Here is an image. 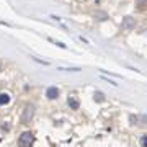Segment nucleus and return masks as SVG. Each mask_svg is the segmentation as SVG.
<instances>
[{"label":"nucleus","instance_id":"nucleus-9","mask_svg":"<svg viewBox=\"0 0 147 147\" xmlns=\"http://www.w3.org/2000/svg\"><path fill=\"white\" fill-rule=\"evenodd\" d=\"M147 8V0H137V10H146Z\"/></svg>","mask_w":147,"mask_h":147},{"label":"nucleus","instance_id":"nucleus-8","mask_svg":"<svg viewBox=\"0 0 147 147\" xmlns=\"http://www.w3.org/2000/svg\"><path fill=\"white\" fill-rule=\"evenodd\" d=\"M93 98H95V101H98V103H101V101H105V95L101 93V92H95Z\"/></svg>","mask_w":147,"mask_h":147},{"label":"nucleus","instance_id":"nucleus-13","mask_svg":"<svg viewBox=\"0 0 147 147\" xmlns=\"http://www.w3.org/2000/svg\"><path fill=\"white\" fill-rule=\"evenodd\" d=\"M101 79H103V80H108V82H110L111 85H115V87H116V85H118V84H116V82H115V80H110V79H106V77H101Z\"/></svg>","mask_w":147,"mask_h":147},{"label":"nucleus","instance_id":"nucleus-7","mask_svg":"<svg viewBox=\"0 0 147 147\" xmlns=\"http://www.w3.org/2000/svg\"><path fill=\"white\" fill-rule=\"evenodd\" d=\"M57 70H61V72H80L82 69L80 67H59Z\"/></svg>","mask_w":147,"mask_h":147},{"label":"nucleus","instance_id":"nucleus-6","mask_svg":"<svg viewBox=\"0 0 147 147\" xmlns=\"http://www.w3.org/2000/svg\"><path fill=\"white\" fill-rule=\"evenodd\" d=\"M10 95L8 93H5V92H3V93H0V106H3V105H8V103H10Z\"/></svg>","mask_w":147,"mask_h":147},{"label":"nucleus","instance_id":"nucleus-12","mask_svg":"<svg viewBox=\"0 0 147 147\" xmlns=\"http://www.w3.org/2000/svg\"><path fill=\"white\" fill-rule=\"evenodd\" d=\"M95 16H100L98 20H106V15H105V13H96Z\"/></svg>","mask_w":147,"mask_h":147},{"label":"nucleus","instance_id":"nucleus-5","mask_svg":"<svg viewBox=\"0 0 147 147\" xmlns=\"http://www.w3.org/2000/svg\"><path fill=\"white\" fill-rule=\"evenodd\" d=\"M46 96H47V100H56V98H59V88L57 87H47Z\"/></svg>","mask_w":147,"mask_h":147},{"label":"nucleus","instance_id":"nucleus-11","mask_svg":"<svg viewBox=\"0 0 147 147\" xmlns=\"http://www.w3.org/2000/svg\"><path fill=\"white\" fill-rule=\"evenodd\" d=\"M141 146L142 147H147V136H142L141 137Z\"/></svg>","mask_w":147,"mask_h":147},{"label":"nucleus","instance_id":"nucleus-3","mask_svg":"<svg viewBox=\"0 0 147 147\" xmlns=\"http://www.w3.org/2000/svg\"><path fill=\"white\" fill-rule=\"evenodd\" d=\"M134 28H136V20H134L132 16H124V18H123V30L132 31Z\"/></svg>","mask_w":147,"mask_h":147},{"label":"nucleus","instance_id":"nucleus-14","mask_svg":"<svg viewBox=\"0 0 147 147\" xmlns=\"http://www.w3.org/2000/svg\"><path fill=\"white\" fill-rule=\"evenodd\" d=\"M2 129H3V131H8V129H10V124H2Z\"/></svg>","mask_w":147,"mask_h":147},{"label":"nucleus","instance_id":"nucleus-10","mask_svg":"<svg viewBox=\"0 0 147 147\" xmlns=\"http://www.w3.org/2000/svg\"><path fill=\"white\" fill-rule=\"evenodd\" d=\"M137 123H141V124H147V115L139 116V119H137Z\"/></svg>","mask_w":147,"mask_h":147},{"label":"nucleus","instance_id":"nucleus-4","mask_svg":"<svg viewBox=\"0 0 147 147\" xmlns=\"http://www.w3.org/2000/svg\"><path fill=\"white\" fill-rule=\"evenodd\" d=\"M67 105L70 106V110H79L80 108V101H79V98H77L75 95H69Z\"/></svg>","mask_w":147,"mask_h":147},{"label":"nucleus","instance_id":"nucleus-1","mask_svg":"<svg viewBox=\"0 0 147 147\" xmlns=\"http://www.w3.org/2000/svg\"><path fill=\"white\" fill-rule=\"evenodd\" d=\"M34 142V134L31 131H25L18 137V146L20 147H31Z\"/></svg>","mask_w":147,"mask_h":147},{"label":"nucleus","instance_id":"nucleus-2","mask_svg":"<svg viewBox=\"0 0 147 147\" xmlns=\"http://www.w3.org/2000/svg\"><path fill=\"white\" fill-rule=\"evenodd\" d=\"M34 105H26L25 106V110H23V115H21V124H30L33 119V116H34Z\"/></svg>","mask_w":147,"mask_h":147}]
</instances>
